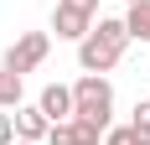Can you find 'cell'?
<instances>
[{"mask_svg": "<svg viewBox=\"0 0 150 145\" xmlns=\"http://www.w3.org/2000/svg\"><path fill=\"white\" fill-rule=\"evenodd\" d=\"M129 42H135V36H129L124 21L98 16L93 31L78 42V68H83V72H109V68H119V57H124V47H129Z\"/></svg>", "mask_w": 150, "mask_h": 145, "instance_id": "cell-1", "label": "cell"}, {"mask_svg": "<svg viewBox=\"0 0 150 145\" xmlns=\"http://www.w3.org/2000/svg\"><path fill=\"white\" fill-rule=\"evenodd\" d=\"M73 114L88 119V124H98V130L114 124V83H109L104 72H83L73 83Z\"/></svg>", "mask_w": 150, "mask_h": 145, "instance_id": "cell-2", "label": "cell"}, {"mask_svg": "<svg viewBox=\"0 0 150 145\" xmlns=\"http://www.w3.org/2000/svg\"><path fill=\"white\" fill-rule=\"evenodd\" d=\"M47 52H52V36H47V31H21V36L5 47V62H0V68H11V72L26 78V72H36L47 62Z\"/></svg>", "mask_w": 150, "mask_h": 145, "instance_id": "cell-3", "label": "cell"}, {"mask_svg": "<svg viewBox=\"0 0 150 145\" xmlns=\"http://www.w3.org/2000/svg\"><path fill=\"white\" fill-rule=\"evenodd\" d=\"M98 140H104V130L88 124V119H78V114L47 130V145H98Z\"/></svg>", "mask_w": 150, "mask_h": 145, "instance_id": "cell-4", "label": "cell"}, {"mask_svg": "<svg viewBox=\"0 0 150 145\" xmlns=\"http://www.w3.org/2000/svg\"><path fill=\"white\" fill-rule=\"evenodd\" d=\"M36 109H42L52 124H62V119H73V88L67 83H47L42 93H36Z\"/></svg>", "mask_w": 150, "mask_h": 145, "instance_id": "cell-5", "label": "cell"}, {"mask_svg": "<svg viewBox=\"0 0 150 145\" xmlns=\"http://www.w3.org/2000/svg\"><path fill=\"white\" fill-rule=\"evenodd\" d=\"M52 31H57L62 42H83V36L93 31V16L88 11H73V5H57V11H52Z\"/></svg>", "mask_w": 150, "mask_h": 145, "instance_id": "cell-6", "label": "cell"}, {"mask_svg": "<svg viewBox=\"0 0 150 145\" xmlns=\"http://www.w3.org/2000/svg\"><path fill=\"white\" fill-rule=\"evenodd\" d=\"M11 119H16V140H31V145H42V140H47V130H52V119H47L36 104H21Z\"/></svg>", "mask_w": 150, "mask_h": 145, "instance_id": "cell-7", "label": "cell"}, {"mask_svg": "<svg viewBox=\"0 0 150 145\" xmlns=\"http://www.w3.org/2000/svg\"><path fill=\"white\" fill-rule=\"evenodd\" d=\"M21 99H26V78L0 68V109H21Z\"/></svg>", "mask_w": 150, "mask_h": 145, "instance_id": "cell-8", "label": "cell"}, {"mask_svg": "<svg viewBox=\"0 0 150 145\" xmlns=\"http://www.w3.org/2000/svg\"><path fill=\"white\" fill-rule=\"evenodd\" d=\"M124 26H129V36H135V42L150 47V0H140V5H129V11H124Z\"/></svg>", "mask_w": 150, "mask_h": 145, "instance_id": "cell-9", "label": "cell"}, {"mask_svg": "<svg viewBox=\"0 0 150 145\" xmlns=\"http://www.w3.org/2000/svg\"><path fill=\"white\" fill-rule=\"evenodd\" d=\"M129 130H135V145H150V99H140V104H135Z\"/></svg>", "mask_w": 150, "mask_h": 145, "instance_id": "cell-10", "label": "cell"}, {"mask_svg": "<svg viewBox=\"0 0 150 145\" xmlns=\"http://www.w3.org/2000/svg\"><path fill=\"white\" fill-rule=\"evenodd\" d=\"M104 145H135V130H129V124H109V130H104Z\"/></svg>", "mask_w": 150, "mask_h": 145, "instance_id": "cell-11", "label": "cell"}, {"mask_svg": "<svg viewBox=\"0 0 150 145\" xmlns=\"http://www.w3.org/2000/svg\"><path fill=\"white\" fill-rule=\"evenodd\" d=\"M0 145H16V119H11V109H0Z\"/></svg>", "mask_w": 150, "mask_h": 145, "instance_id": "cell-12", "label": "cell"}, {"mask_svg": "<svg viewBox=\"0 0 150 145\" xmlns=\"http://www.w3.org/2000/svg\"><path fill=\"white\" fill-rule=\"evenodd\" d=\"M57 5H73V11H88V16H98V0H57Z\"/></svg>", "mask_w": 150, "mask_h": 145, "instance_id": "cell-13", "label": "cell"}, {"mask_svg": "<svg viewBox=\"0 0 150 145\" xmlns=\"http://www.w3.org/2000/svg\"><path fill=\"white\" fill-rule=\"evenodd\" d=\"M16 145H31V140H16Z\"/></svg>", "mask_w": 150, "mask_h": 145, "instance_id": "cell-14", "label": "cell"}, {"mask_svg": "<svg viewBox=\"0 0 150 145\" xmlns=\"http://www.w3.org/2000/svg\"><path fill=\"white\" fill-rule=\"evenodd\" d=\"M129 5H140V0H129Z\"/></svg>", "mask_w": 150, "mask_h": 145, "instance_id": "cell-15", "label": "cell"}]
</instances>
